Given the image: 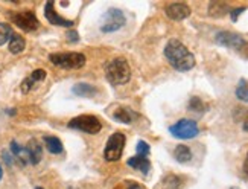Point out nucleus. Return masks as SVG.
I'll list each match as a JSON object with an SVG mask.
<instances>
[{"label": "nucleus", "instance_id": "obj_1", "mask_svg": "<svg viewBox=\"0 0 248 189\" xmlns=\"http://www.w3.org/2000/svg\"><path fill=\"white\" fill-rule=\"evenodd\" d=\"M165 57L169 64L178 72H187L195 68V57L180 40L172 38L165 48Z\"/></svg>", "mask_w": 248, "mask_h": 189}, {"label": "nucleus", "instance_id": "obj_2", "mask_svg": "<svg viewBox=\"0 0 248 189\" xmlns=\"http://www.w3.org/2000/svg\"><path fill=\"white\" fill-rule=\"evenodd\" d=\"M105 75L113 86H122L126 84L131 78V69L125 58H114L107 63L105 66Z\"/></svg>", "mask_w": 248, "mask_h": 189}, {"label": "nucleus", "instance_id": "obj_3", "mask_svg": "<svg viewBox=\"0 0 248 189\" xmlns=\"http://www.w3.org/2000/svg\"><path fill=\"white\" fill-rule=\"evenodd\" d=\"M49 60L53 66H57V68H61V69H81L85 64V57L78 52L52 53Z\"/></svg>", "mask_w": 248, "mask_h": 189}, {"label": "nucleus", "instance_id": "obj_4", "mask_svg": "<svg viewBox=\"0 0 248 189\" xmlns=\"http://www.w3.org/2000/svg\"><path fill=\"white\" fill-rule=\"evenodd\" d=\"M169 131H170V135L177 139H193L195 136H198L200 128L195 120L181 119V120L175 122L174 125H170Z\"/></svg>", "mask_w": 248, "mask_h": 189}, {"label": "nucleus", "instance_id": "obj_5", "mask_svg": "<svg viewBox=\"0 0 248 189\" xmlns=\"http://www.w3.org/2000/svg\"><path fill=\"white\" fill-rule=\"evenodd\" d=\"M125 148V136L122 133H113L107 142L104 150V157L108 162H117L122 157V153Z\"/></svg>", "mask_w": 248, "mask_h": 189}, {"label": "nucleus", "instance_id": "obj_6", "mask_svg": "<svg viewBox=\"0 0 248 189\" xmlns=\"http://www.w3.org/2000/svg\"><path fill=\"white\" fill-rule=\"evenodd\" d=\"M69 127L73 128V130H79V131H84V133H89V135H96V133L101 131L102 124L96 116L81 115V116L73 118L69 122Z\"/></svg>", "mask_w": 248, "mask_h": 189}, {"label": "nucleus", "instance_id": "obj_7", "mask_svg": "<svg viewBox=\"0 0 248 189\" xmlns=\"http://www.w3.org/2000/svg\"><path fill=\"white\" fill-rule=\"evenodd\" d=\"M125 16L122 14L121 9L117 8H110L105 13V16L102 17V23H101V31L102 32H114L119 31L124 25H125Z\"/></svg>", "mask_w": 248, "mask_h": 189}, {"label": "nucleus", "instance_id": "obj_8", "mask_svg": "<svg viewBox=\"0 0 248 189\" xmlns=\"http://www.w3.org/2000/svg\"><path fill=\"white\" fill-rule=\"evenodd\" d=\"M217 43L221 44V46H225V48L238 51V52L248 49V43L239 34H234V32H229V31L219 32L217 35Z\"/></svg>", "mask_w": 248, "mask_h": 189}, {"label": "nucleus", "instance_id": "obj_9", "mask_svg": "<svg viewBox=\"0 0 248 189\" xmlns=\"http://www.w3.org/2000/svg\"><path fill=\"white\" fill-rule=\"evenodd\" d=\"M11 20H13V23H16L20 29H23L26 32H32L40 28V21L32 11H25V13H11Z\"/></svg>", "mask_w": 248, "mask_h": 189}, {"label": "nucleus", "instance_id": "obj_10", "mask_svg": "<svg viewBox=\"0 0 248 189\" xmlns=\"http://www.w3.org/2000/svg\"><path fill=\"white\" fill-rule=\"evenodd\" d=\"M165 13L170 20L181 21V20L187 18L192 14V11H190L189 5H186V3H170L165 8Z\"/></svg>", "mask_w": 248, "mask_h": 189}, {"label": "nucleus", "instance_id": "obj_11", "mask_svg": "<svg viewBox=\"0 0 248 189\" xmlns=\"http://www.w3.org/2000/svg\"><path fill=\"white\" fill-rule=\"evenodd\" d=\"M45 16L46 18L49 20V23L55 25V26H64V28H70L73 26V20H67L61 17L57 11H55V6H53V2H47L46 6H45Z\"/></svg>", "mask_w": 248, "mask_h": 189}, {"label": "nucleus", "instance_id": "obj_12", "mask_svg": "<svg viewBox=\"0 0 248 189\" xmlns=\"http://www.w3.org/2000/svg\"><path fill=\"white\" fill-rule=\"evenodd\" d=\"M46 75H47L46 70H43V69L34 70L23 83H21V92H23V93H29L37 84H40L41 81L46 80Z\"/></svg>", "mask_w": 248, "mask_h": 189}, {"label": "nucleus", "instance_id": "obj_13", "mask_svg": "<svg viewBox=\"0 0 248 189\" xmlns=\"http://www.w3.org/2000/svg\"><path fill=\"white\" fill-rule=\"evenodd\" d=\"M26 151H28V159H29V163L32 165H37L41 157H43V148L40 145V142L37 139H31L26 145Z\"/></svg>", "mask_w": 248, "mask_h": 189}, {"label": "nucleus", "instance_id": "obj_14", "mask_svg": "<svg viewBox=\"0 0 248 189\" xmlns=\"http://www.w3.org/2000/svg\"><path fill=\"white\" fill-rule=\"evenodd\" d=\"M113 118L116 120L122 122V124H131V122L137 118V115H136V112H133V110L128 107H117L113 113Z\"/></svg>", "mask_w": 248, "mask_h": 189}, {"label": "nucleus", "instance_id": "obj_15", "mask_svg": "<svg viewBox=\"0 0 248 189\" xmlns=\"http://www.w3.org/2000/svg\"><path fill=\"white\" fill-rule=\"evenodd\" d=\"M128 166H131V168L134 170H139V171H142L143 174L149 172L151 170V162L148 157H143V155H134V157H131L128 162Z\"/></svg>", "mask_w": 248, "mask_h": 189}, {"label": "nucleus", "instance_id": "obj_16", "mask_svg": "<svg viewBox=\"0 0 248 189\" xmlns=\"http://www.w3.org/2000/svg\"><path fill=\"white\" fill-rule=\"evenodd\" d=\"M157 189H181V180L180 177L174 175V174H168L165 175L161 182L158 183Z\"/></svg>", "mask_w": 248, "mask_h": 189}, {"label": "nucleus", "instance_id": "obj_17", "mask_svg": "<svg viewBox=\"0 0 248 189\" xmlns=\"http://www.w3.org/2000/svg\"><path fill=\"white\" fill-rule=\"evenodd\" d=\"M73 93L78 96H82V98H93L98 95V90H96V87H93L90 84L81 83L73 87Z\"/></svg>", "mask_w": 248, "mask_h": 189}, {"label": "nucleus", "instance_id": "obj_18", "mask_svg": "<svg viewBox=\"0 0 248 189\" xmlns=\"http://www.w3.org/2000/svg\"><path fill=\"white\" fill-rule=\"evenodd\" d=\"M230 6L227 3H224V2H212L209 5V14L212 17H222L225 16L227 13H230Z\"/></svg>", "mask_w": 248, "mask_h": 189}, {"label": "nucleus", "instance_id": "obj_19", "mask_svg": "<svg viewBox=\"0 0 248 189\" xmlns=\"http://www.w3.org/2000/svg\"><path fill=\"white\" fill-rule=\"evenodd\" d=\"M25 48H26V41L23 37L18 34H14L11 37V40H9V52L11 53H20L25 51Z\"/></svg>", "mask_w": 248, "mask_h": 189}, {"label": "nucleus", "instance_id": "obj_20", "mask_svg": "<svg viewBox=\"0 0 248 189\" xmlns=\"http://www.w3.org/2000/svg\"><path fill=\"white\" fill-rule=\"evenodd\" d=\"M45 145L49 153L52 154H61L62 153V143L55 136H45Z\"/></svg>", "mask_w": 248, "mask_h": 189}, {"label": "nucleus", "instance_id": "obj_21", "mask_svg": "<svg viewBox=\"0 0 248 189\" xmlns=\"http://www.w3.org/2000/svg\"><path fill=\"white\" fill-rule=\"evenodd\" d=\"M11 151H13V154L16 155V159L21 163H28L29 159H28V151H26V147H21L18 145V143L16 140L11 142Z\"/></svg>", "mask_w": 248, "mask_h": 189}, {"label": "nucleus", "instance_id": "obj_22", "mask_svg": "<svg viewBox=\"0 0 248 189\" xmlns=\"http://www.w3.org/2000/svg\"><path fill=\"white\" fill-rule=\"evenodd\" d=\"M174 157L180 162V163H186L189 160H192V151L189 147L186 145H178L174 150Z\"/></svg>", "mask_w": 248, "mask_h": 189}, {"label": "nucleus", "instance_id": "obj_23", "mask_svg": "<svg viewBox=\"0 0 248 189\" xmlns=\"http://www.w3.org/2000/svg\"><path fill=\"white\" fill-rule=\"evenodd\" d=\"M13 35H14L13 28L8 23H0V46H3L5 43H8Z\"/></svg>", "mask_w": 248, "mask_h": 189}, {"label": "nucleus", "instance_id": "obj_24", "mask_svg": "<svg viewBox=\"0 0 248 189\" xmlns=\"http://www.w3.org/2000/svg\"><path fill=\"white\" fill-rule=\"evenodd\" d=\"M187 108L190 110V112H193V113H204V110H206V104L202 103V99L193 96V98H190V101L187 104Z\"/></svg>", "mask_w": 248, "mask_h": 189}, {"label": "nucleus", "instance_id": "obj_25", "mask_svg": "<svg viewBox=\"0 0 248 189\" xmlns=\"http://www.w3.org/2000/svg\"><path fill=\"white\" fill-rule=\"evenodd\" d=\"M236 96H238V99H241L242 103H248V81L247 80H241L238 83V87H236Z\"/></svg>", "mask_w": 248, "mask_h": 189}, {"label": "nucleus", "instance_id": "obj_26", "mask_svg": "<svg viewBox=\"0 0 248 189\" xmlns=\"http://www.w3.org/2000/svg\"><path fill=\"white\" fill-rule=\"evenodd\" d=\"M151 153V148L149 145L145 142V140H139L137 143V155H143V157H148Z\"/></svg>", "mask_w": 248, "mask_h": 189}, {"label": "nucleus", "instance_id": "obj_27", "mask_svg": "<svg viewBox=\"0 0 248 189\" xmlns=\"http://www.w3.org/2000/svg\"><path fill=\"white\" fill-rule=\"evenodd\" d=\"M244 11H245V8H236V9H232V11H230V14H232V20H233V21L238 20V17L241 16V13H244Z\"/></svg>", "mask_w": 248, "mask_h": 189}, {"label": "nucleus", "instance_id": "obj_28", "mask_svg": "<svg viewBox=\"0 0 248 189\" xmlns=\"http://www.w3.org/2000/svg\"><path fill=\"white\" fill-rule=\"evenodd\" d=\"M67 40L72 41V43H77L78 41V32L77 31H70L67 34Z\"/></svg>", "mask_w": 248, "mask_h": 189}, {"label": "nucleus", "instance_id": "obj_29", "mask_svg": "<svg viewBox=\"0 0 248 189\" xmlns=\"http://www.w3.org/2000/svg\"><path fill=\"white\" fill-rule=\"evenodd\" d=\"M126 189H143L142 186H140L139 183H129Z\"/></svg>", "mask_w": 248, "mask_h": 189}, {"label": "nucleus", "instance_id": "obj_30", "mask_svg": "<svg viewBox=\"0 0 248 189\" xmlns=\"http://www.w3.org/2000/svg\"><path fill=\"white\" fill-rule=\"evenodd\" d=\"M244 172L248 175V153H247V159H245V162H244Z\"/></svg>", "mask_w": 248, "mask_h": 189}, {"label": "nucleus", "instance_id": "obj_31", "mask_svg": "<svg viewBox=\"0 0 248 189\" xmlns=\"http://www.w3.org/2000/svg\"><path fill=\"white\" fill-rule=\"evenodd\" d=\"M242 128H244V130H245V131L248 133V116H247V118L244 119V124H242Z\"/></svg>", "mask_w": 248, "mask_h": 189}, {"label": "nucleus", "instance_id": "obj_32", "mask_svg": "<svg viewBox=\"0 0 248 189\" xmlns=\"http://www.w3.org/2000/svg\"><path fill=\"white\" fill-rule=\"evenodd\" d=\"M2 175H3V171H2V166H0V179H2Z\"/></svg>", "mask_w": 248, "mask_h": 189}, {"label": "nucleus", "instance_id": "obj_33", "mask_svg": "<svg viewBox=\"0 0 248 189\" xmlns=\"http://www.w3.org/2000/svg\"><path fill=\"white\" fill-rule=\"evenodd\" d=\"M230 189H241V188H238V186H232Z\"/></svg>", "mask_w": 248, "mask_h": 189}, {"label": "nucleus", "instance_id": "obj_34", "mask_svg": "<svg viewBox=\"0 0 248 189\" xmlns=\"http://www.w3.org/2000/svg\"><path fill=\"white\" fill-rule=\"evenodd\" d=\"M35 189H43V188H35Z\"/></svg>", "mask_w": 248, "mask_h": 189}]
</instances>
